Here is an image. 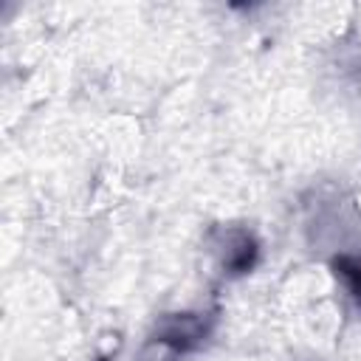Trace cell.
<instances>
[{
	"mask_svg": "<svg viewBox=\"0 0 361 361\" xmlns=\"http://www.w3.org/2000/svg\"><path fill=\"white\" fill-rule=\"evenodd\" d=\"M209 336V322L197 313H172L164 316L155 327V341L169 347L172 353H189L200 347V341Z\"/></svg>",
	"mask_w": 361,
	"mask_h": 361,
	"instance_id": "1",
	"label": "cell"
},
{
	"mask_svg": "<svg viewBox=\"0 0 361 361\" xmlns=\"http://www.w3.org/2000/svg\"><path fill=\"white\" fill-rule=\"evenodd\" d=\"M226 245H228V251H226V268L231 274H245V271L254 268V262H257V243H254L251 234L234 231L226 240Z\"/></svg>",
	"mask_w": 361,
	"mask_h": 361,
	"instance_id": "2",
	"label": "cell"
},
{
	"mask_svg": "<svg viewBox=\"0 0 361 361\" xmlns=\"http://www.w3.org/2000/svg\"><path fill=\"white\" fill-rule=\"evenodd\" d=\"M333 268H336V274L347 282V288H350L353 299L361 305V259H358V257L338 254V257L333 259Z\"/></svg>",
	"mask_w": 361,
	"mask_h": 361,
	"instance_id": "3",
	"label": "cell"
}]
</instances>
